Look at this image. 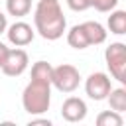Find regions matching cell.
<instances>
[{
    "instance_id": "cell-19",
    "label": "cell",
    "mask_w": 126,
    "mask_h": 126,
    "mask_svg": "<svg viewBox=\"0 0 126 126\" xmlns=\"http://www.w3.org/2000/svg\"><path fill=\"white\" fill-rule=\"evenodd\" d=\"M6 28H8V18H6V14L0 12V35L6 32Z\"/></svg>"
},
{
    "instance_id": "cell-1",
    "label": "cell",
    "mask_w": 126,
    "mask_h": 126,
    "mask_svg": "<svg viewBox=\"0 0 126 126\" xmlns=\"http://www.w3.org/2000/svg\"><path fill=\"white\" fill-rule=\"evenodd\" d=\"M33 26L35 32L47 41L63 37L67 32V20L59 0H39L33 10Z\"/></svg>"
},
{
    "instance_id": "cell-14",
    "label": "cell",
    "mask_w": 126,
    "mask_h": 126,
    "mask_svg": "<svg viewBox=\"0 0 126 126\" xmlns=\"http://www.w3.org/2000/svg\"><path fill=\"white\" fill-rule=\"evenodd\" d=\"M124 124V118L120 112L116 110H102L96 114V126H122Z\"/></svg>"
},
{
    "instance_id": "cell-11",
    "label": "cell",
    "mask_w": 126,
    "mask_h": 126,
    "mask_svg": "<svg viewBox=\"0 0 126 126\" xmlns=\"http://www.w3.org/2000/svg\"><path fill=\"white\" fill-rule=\"evenodd\" d=\"M106 100H108V104H110V108L112 110H116V112H124L126 110V89L124 87H112L110 89V93H108V96H106Z\"/></svg>"
},
{
    "instance_id": "cell-15",
    "label": "cell",
    "mask_w": 126,
    "mask_h": 126,
    "mask_svg": "<svg viewBox=\"0 0 126 126\" xmlns=\"http://www.w3.org/2000/svg\"><path fill=\"white\" fill-rule=\"evenodd\" d=\"M89 8H94L96 12H110L118 6V0H87Z\"/></svg>"
},
{
    "instance_id": "cell-16",
    "label": "cell",
    "mask_w": 126,
    "mask_h": 126,
    "mask_svg": "<svg viewBox=\"0 0 126 126\" xmlns=\"http://www.w3.org/2000/svg\"><path fill=\"white\" fill-rule=\"evenodd\" d=\"M65 2H67L69 10H73V12H85V10H89V2L87 0H65Z\"/></svg>"
},
{
    "instance_id": "cell-9",
    "label": "cell",
    "mask_w": 126,
    "mask_h": 126,
    "mask_svg": "<svg viewBox=\"0 0 126 126\" xmlns=\"http://www.w3.org/2000/svg\"><path fill=\"white\" fill-rule=\"evenodd\" d=\"M87 102L79 96H67L61 104V116L67 122H83L87 118Z\"/></svg>"
},
{
    "instance_id": "cell-3",
    "label": "cell",
    "mask_w": 126,
    "mask_h": 126,
    "mask_svg": "<svg viewBox=\"0 0 126 126\" xmlns=\"http://www.w3.org/2000/svg\"><path fill=\"white\" fill-rule=\"evenodd\" d=\"M22 106L32 116L45 114L51 106V83L32 79L22 93Z\"/></svg>"
},
{
    "instance_id": "cell-13",
    "label": "cell",
    "mask_w": 126,
    "mask_h": 126,
    "mask_svg": "<svg viewBox=\"0 0 126 126\" xmlns=\"http://www.w3.org/2000/svg\"><path fill=\"white\" fill-rule=\"evenodd\" d=\"M51 73H53V65L47 61H35L32 65V79H35V81L51 83Z\"/></svg>"
},
{
    "instance_id": "cell-18",
    "label": "cell",
    "mask_w": 126,
    "mask_h": 126,
    "mask_svg": "<svg viewBox=\"0 0 126 126\" xmlns=\"http://www.w3.org/2000/svg\"><path fill=\"white\" fill-rule=\"evenodd\" d=\"M8 49H10V47H8L6 43H2V41H0V67H2L4 59H6V53H8Z\"/></svg>"
},
{
    "instance_id": "cell-8",
    "label": "cell",
    "mask_w": 126,
    "mask_h": 126,
    "mask_svg": "<svg viewBox=\"0 0 126 126\" xmlns=\"http://www.w3.org/2000/svg\"><path fill=\"white\" fill-rule=\"evenodd\" d=\"M6 37H8V41L14 45V47H24V45H30L32 41H33V37H35V30L28 24V22H22V20H18V22H14V24H10L8 28H6Z\"/></svg>"
},
{
    "instance_id": "cell-12",
    "label": "cell",
    "mask_w": 126,
    "mask_h": 126,
    "mask_svg": "<svg viewBox=\"0 0 126 126\" xmlns=\"http://www.w3.org/2000/svg\"><path fill=\"white\" fill-rule=\"evenodd\" d=\"M6 12L14 18H24L32 12V0H6Z\"/></svg>"
},
{
    "instance_id": "cell-5",
    "label": "cell",
    "mask_w": 126,
    "mask_h": 126,
    "mask_svg": "<svg viewBox=\"0 0 126 126\" xmlns=\"http://www.w3.org/2000/svg\"><path fill=\"white\" fill-rule=\"evenodd\" d=\"M51 85L59 91V93H73L79 89L81 85V73L75 65L71 63H61L57 67H53L51 73Z\"/></svg>"
},
{
    "instance_id": "cell-4",
    "label": "cell",
    "mask_w": 126,
    "mask_h": 126,
    "mask_svg": "<svg viewBox=\"0 0 126 126\" xmlns=\"http://www.w3.org/2000/svg\"><path fill=\"white\" fill-rule=\"evenodd\" d=\"M104 61L112 79L120 85L126 83V45L122 41H114L104 49Z\"/></svg>"
},
{
    "instance_id": "cell-7",
    "label": "cell",
    "mask_w": 126,
    "mask_h": 126,
    "mask_svg": "<svg viewBox=\"0 0 126 126\" xmlns=\"http://www.w3.org/2000/svg\"><path fill=\"white\" fill-rule=\"evenodd\" d=\"M30 65V57L28 53L22 49V47H14V49H8L6 53V59L2 63V73L6 77H20Z\"/></svg>"
},
{
    "instance_id": "cell-10",
    "label": "cell",
    "mask_w": 126,
    "mask_h": 126,
    "mask_svg": "<svg viewBox=\"0 0 126 126\" xmlns=\"http://www.w3.org/2000/svg\"><path fill=\"white\" fill-rule=\"evenodd\" d=\"M106 26L110 30V33L114 35H124L126 33V12L124 10H110V16L106 20Z\"/></svg>"
},
{
    "instance_id": "cell-17",
    "label": "cell",
    "mask_w": 126,
    "mask_h": 126,
    "mask_svg": "<svg viewBox=\"0 0 126 126\" xmlns=\"http://www.w3.org/2000/svg\"><path fill=\"white\" fill-rule=\"evenodd\" d=\"M35 124H43V126H51V120L49 118H32L28 122V126H35Z\"/></svg>"
},
{
    "instance_id": "cell-2",
    "label": "cell",
    "mask_w": 126,
    "mask_h": 126,
    "mask_svg": "<svg viewBox=\"0 0 126 126\" xmlns=\"http://www.w3.org/2000/svg\"><path fill=\"white\" fill-rule=\"evenodd\" d=\"M106 28L94 20H87L83 24H75L67 32V43L73 49H87L89 45H100L106 41Z\"/></svg>"
},
{
    "instance_id": "cell-6",
    "label": "cell",
    "mask_w": 126,
    "mask_h": 126,
    "mask_svg": "<svg viewBox=\"0 0 126 126\" xmlns=\"http://www.w3.org/2000/svg\"><path fill=\"white\" fill-rule=\"evenodd\" d=\"M110 89H112V79L102 71H94L85 79V93L91 100H106Z\"/></svg>"
}]
</instances>
